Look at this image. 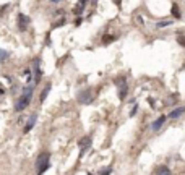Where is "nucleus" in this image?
Segmentation results:
<instances>
[{
    "mask_svg": "<svg viewBox=\"0 0 185 175\" xmlns=\"http://www.w3.org/2000/svg\"><path fill=\"white\" fill-rule=\"evenodd\" d=\"M136 109H138V107L135 105V107H133V110H132V114H130V115H135V114H136Z\"/></svg>",
    "mask_w": 185,
    "mask_h": 175,
    "instance_id": "obj_21",
    "label": "nucleus"
},
{
    "mask_svg": "<svg viewBox=\"0 0 185 175\" xmlns=\"http://www.w3.org/2000/svg\"><path fill=\"white\" fill-rule=\"evenodd\" d=\"M78 99H80V102H81V104H89L91 101H92V94H91V91L88 89V91H85V93L80 94Z\"/></svg>",
    "mask_w": 185,
    "mask_h": 175,
    "instance_id": "obj_4",
    "label": "nucleus"
},
{
    "mask_svg": "<svg viewBox=\"0 0 185 175\" xmlns=\"http://www.w3.org/2000/svg\"><path fill=\"white\" fill-rule=\"evenodd\" d=\"M36 118H37V115H36V114H33V115L30 117V120H28L26 127H25V133H28V131H31V130H33L34 123H36Z\"/></svg>",
    "mask_w": 185,
    "mask_h": 175,
    "instance_id": "obj_6",
    "label": "nucleus"
},
{
    "mask_svg": "<svg viewBox=\"0 0 185 175\" xmlns=\"http://www.w3.org/2000/svg\"><path fill=\"white\" fill-rule=\"evenodd\" d=\"M18 26H20V29H26L28 28V25H30V18H28V16H25V15H18Z\"/></svg>",
    "mask_w": 185,
    "mask_h": 175,
    "instance_id": "obj_5",
    "label": "nucleus"
},
{
    "mask_svg": "<svg viewBox=\"0 0 185 175\" xmlns=\"http://www.w3.org/2000/svg\"><path fill=\"white\" fill-rule=\"evenodd\" d=\"M85 5H86V0H78L77 7L73 8V13H75V15H81L83 10H85Z\"/></svg>",
    "mask_w": 185,
    "mask_h": 175,
    "instance_id": "obj_7",
    "label": "nucleus"
},
{
    "mask_svg": "<svg viewBox=\"0 0 185 175\" xmlns=\"http://www.w3.org/2000/svg\"><path fill=\"white\" fill-rule=\"evenodd\" d=\"M52 2H59V0H52Z\"/></svg>",
    "mask_w": 185,
    "mask_h": 175,
    "instance_id": "obj_22",
    "label": "nucleus"
},
{
    "mask_svg": "<svg viewBox=\"0 0 185 175\" xmlns=\"http://www.w3.org/2000/svg\"><path fill=\"white\" fill-rule=\"evenodd\" d=\"M89 144H91V138H88V136L83 138V141H80V148H81V149H86Z\"/></svg>",
    "mask_w": 185,
    "mask_h": 175,
    "instance_id": "obj_13",
    "label": "nucleus"
},
{
    "mask_svg": "<svg viewBox=\"0 0 185 175\" xmlns=\"http://www.w3.org/2000/svg\"><path fill=\"white\" fill-rule=\"evenodd\" d=\"M164 120H166V117H164V115H161V117L158 118V120H154V122H153V125H151V128H153V130H159L161 127H163V123H164Z\"/></svg>",
    "mask_w": 185,
    "mask_h": 175,
    "instance_id": "obj_8",
    "label": "nucleus"
},
{
    "mask_svg": "<svg viewBox=\"0 0 185 175\" xmlns=\"http://www.w3.org/2000/svg\"><path fill=\"white\" fill-rule=\"evenodd\" d=\"M34 81H36V83L41 81V70H37V68H36V76H34Z\"/></svg>",
    "mask_w": 185,
    "mask_h": 175,
    "instance_id": "obj_16",
    "label": "nucleus"
},
{
    "mask_svg": "<svg viewBox=\"0 0 185 175\" xmlns=\"http://www.w3.org/2000/svg\"><path fill=\"white\" fill-rule=\"evenodd\" d=\"M7 59V52H3V50H0V62H3Z\"/></svg>",
    "mask_w": 185,
    "mask_h": 175,
    "instance_id": "obj_18",
    "label": "nucleus"
},
{
    "mask_svg": "<svg viewBox=\"0 0 185 175\" xmlns=\"http://www.w3.org/2000/svg\"><path fill=\"white\" fill-rule=\"evenodd\" d=\"M36 169H37V175H42L49 169V152H42V154L37 157Z\"/></svg>",
    "mask_w": 185,
    "mask_h": 175,
    "instance_id": "obj_2",
    "label": "nucleus"
},
{
    "mask_svg": "<svg viewBox=\"0 0 185 175\" xmlns=\"http://www.w3.org/2000/svg\"><path fill=\"white\" fill-rule=\"evenodd\" d=\"M169 25H172V21H159V23L158 25H156V26H158V28H166V26H169Z\"/></svg>",
    "mask_w": 185,
    "mask_h": 175,
    "instance_id": "obj_15",
    "label": "nucleus"
},
{
    "mask_svg": "<svg viewBox=\"0 0 185 175\" xmlns=\"http://www.w3.org/2000/svg\"><path fill=\"white\" fill-rule=\"evenodd\" d=\"M158 175H172V173H171V170H169V167L161 165V167H159V170H158Z\"/></svg>",
    "mask_w": 185,
    "mask_h": 175,
    "instance_id": "obj_14",
    "label": "nucleus"
},
{
    "mask_svg": "<svg viewBox=\"0 0 185 175\" xmlns=\"http://www.w3.org/2000/svg\"><path fill=\"white\" fill-rule=\"evenodd\" d=\"M31 94H33V88H28L26 89V93H23V96L16 101V105H15V109L16 110H25L28 105H30V101H31Z\"/></svg>",
    "mask_w": 185,
    "mask_h": 175,
    "instance_id": "obj_1",
    "label": "nucleus"
},
{
    "mask_svg": "<svg viewBox=\"0 0 185 175\" xmlns=\"http://www.w3.org/2000/svg\"><path fill=\"white\" fill-rule=\"evenodd\" d=\"M111 173V169H106V170H101V175H109Z\"/></svg>",
    "mask_w": 185,
    "mask_h": 175,
    "instance_id": "obj_19",
    "label": "nucleus"
},
{
    "mask_svg": "<svg viewBox=\"0 0 185 175\" xmlns=\"http://www.w3.org/2000/svg\"><path fill=\"white\" fill-rule=\"evenodd\" d=\"M115 39H117V36H112V34H106L102 37V44H111V42H114Z\"/></svg>",
    "mask_w": 185,
    "mask_h": 175,
    "instance_id": "obj_12",
    "label": "nucleus"
},
{
    "mask_svg": "<svg viewBox=\"0 0 185 175\" xmlns=\"http://www.w3.org/2000/svg\"><path fill=\"white\" fill-rule=\"evenodd\" d=\"M115 83L119 84V97H120V101H122V99H125V97H127V93H128L127 80L122 76V78H117V80H115Z\"/></svg>",
    "mask_w": 185,
    "mask_h": 175,
    "instance_id": "obj_3",
    "label": "nucleus"
},
{
    "mask_svg": "<svg viewBox=\"0 0 185 175\" xmlns=\"http://www.w3.org/2000/svg\"><path fill=\"white\" fill-rule=\"evenodd\" d=\"M183 112H185V107H177V109H174V110L169 114V117H171V118H177V117H180Z\"/></svg>",
    "mask_w": 185,
    "mask_h": 175,
    "instance_id": "obj_9",
    "label": "nucleus"
},
{
    "mask_svg": "<svg viewBox=\"0 0 185 175\" xmlns=\"http://www.w3.org/2000/svg\"><path fill=\"white\" fill-rule=\"evenodd\" d=\"M62 25H65V20H60V21H59V23H57L55 26H62Z\"/></svg>",
    "mask_w": 185,
    "mask_h": 175,
    "instance_id": "obj_20",
    "label": "nucleus"
},
{
    "mask_svg": "<svg viewBox=\"0 0 185 175\" xmlns=\"http://www.w3.org/2000/svg\"><path fill=\"white\" fill-rule=\"evenodd\" d=\"M171 12H172V15H174V18H177V20L182 16V13H180V10H179V5H177V3H172Z\"/></svg>",
    "mask_w": 185,
    "mask_h": 175,
    "instance_id": "obj_10",
    "label": "nucleus"
},
{
    "mask_svg": "<svg viewBox=\"0 0 185 175\" xmlns=\"http://www.w3.org/2000/svg\"><path fill=\"white\" fill-rule=\"evenodd\" d=\"M50 83L49 84H45V88H44V91L41 93V102H44V101H45V97H47V94H49V91H50Z\"/></svg>",
    "mask_w": 185,
    "mask_h": 175,
    "instance_id": "obj_11",
    "label": "nucleus"
},
{
    "mask_svg": "<svg viewBox=\"0 0 185 175\" xmlns=\"http://www.w3.org/2000/svg\"><path fill=\"white\" fill-rule=\"evenodd\" d=\"M177 42L180 44V46H185V37H183V36H179V37H177Z\"/></svg>",
    "mask_w": 185,
    "mask_h": 175,
    "instance_id": "obj_17",
    "label": "nucleus"
}]
</instances>
